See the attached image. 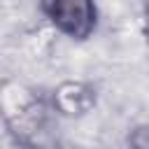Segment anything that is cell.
<instances>
[{
	"instance_id": "6da1fadb",
	"label": "cell",
	"mask_w": 149,
	"mask_h": 149,
	"mask_svg": "<svg viewBox=\"0 0 149 149\" xmlns=\"http://www.w3.org/2000/svg\"><path fill=\"white\" fill-rule=\"evenodd\" d=\"M42 7L51 23L70 37L84 40L95 28L93 0H44Z\"/></svg>"
},
{
	"instance_id": "7a4b0ae2",
	"label": "cell",
	"mask_w": 149,
	"mask_h": 149,
	"mask_svg": "<svg viewBox=\"0 0 149 149\" xmlns=\"http://www.w3.org/2000/svg\"><path fill=\"white\" fill-rule=\"evenodd\" d=\"M130 142H133V144H137V147H149V126H147V128L135 130V135L130 137Z\"/></svg>"
},
{
	"instance_id": "3957f363",
	"label": "cell",
	"mask_w": 149,
	"mask_h": 149,
	"mask_svg": "<svg viewBox=\"0 0 149 149\" xmlns=\"http://www.w3.org/2000/svg\"><path fill=\"white\" fill-rule=\"evenodd\" d=\"M144 23H147V35H149V7H147V19H144Z\"/></svg>"
}]
</instances>
